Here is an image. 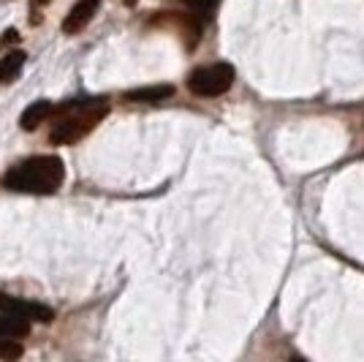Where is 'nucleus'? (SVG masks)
<instances>
[{"instance_id": "obj_1", "label": "nucleus", "mask_w": 364, "mask_h": 362, "mask_svg": "<svg viewBox=\"0 0 364 362\" xmlns=\"http://www.w3.org/2000/svg\"><path fill=\"white\" fill-rule=\"evenodd\" d=\"M109 115L107 98H79L52 112V145H74L82 136H87Z\"/></svg>"}, {"instance_id": "obj_8", "label": "nucleus", "mask_w": 364, "mask_h": 362, "mask_svg": "<svg viewBox=\"0 0 364 362\" xmlns=\"http://www.w3.org/2000/svg\"><path fill=\"white\" fill-rule=\"evenodd\" d=\"M28 332H31L28 321L0 314V341H16V338H25Z\"/></svg>"}, {"instance_id": "obj_2", "label": "nucleus", "mask_w": 364, "mask_h": 362, "mask_svg": "<svg viewBox=\"0 0 364 362\" xmlns=\"http://www.w3.org/2000/svg\"><path fill=\"white\" fill-rule=\"evenodd\" d=\"M65 180V166L58 155H36L22 164L11 166L6 172V188H11L16 194H36L46 197L55 194Z\"/></svg>"}, {"instance_id": "obj_4", "label": "nucleus", "mask_w": 364, "mask_h": 362, "mask_svg": "<svg viewBox=\"0 0 364 362\" xmlns=\"http://www.w3.org/2000/svg\"><path fill=\"white\" fill-rule=\"evenodd\" d=\"M0 311L6 316L22 319V321H52L55 314L52 308H46L44 302H33V300H22V297H11V294H3L0 291Z\"/></svg>"}, {"instance_id": "obj_6", "label": "nucleus", "mask_w": 364, "mask_h": 362, "mask_svg": "<svg viewBox=\"0 0 364 362\" xmlns=\"http://www.w3.org/2000/svg\"><path fill=\"white\" fill-rule=\"evenodd\" d=\"M52 112H55V106L49 104V101H36V104H31L25 112H22L19 125H22L25 131H36L46 118H52Z\"/></svg>"}, {"instance_id": "obj_14", "label": "nucleus", "mask_w": 364, "mask_h": 362, "mask_svg": "<svg viewBox=\"0 0 364 362\" xmlns=\"http://www.w3.org/2000/svg\"><path fill=\"white\" fill-rule=\"evenodd\" d=\"M296 362H299V360H296Z\"/></svg>"}, {"instance_id": "obj_9", "label": "nucleus", "mask_w": 364, "mask_h": 362, "mask_svg": "<svg viewBox=\"0 0 364 362\" xmlns=\"http://www.w3.org/2000/svg\"><path fill=\"white\" fill-rule=\"evenodd\" d=\"M168 95H174V88H171V85H152V88L125 93L128 101H164Z\"/></svg>"}, {"instance_id": "obj_13", "label": "nucleus", "mask_w": 364, "mask_h": 362, "mask_svg": "<svg viewBox=\"0 0 364 362\" xmlns=\"http://www.w3.org/2000/svg\"><path fill=\"white\" fill-rule=\"evenodd\" d=\"M44 3H49V0H36V3H33V9H38V6H44Z\"/></svg>"}, {"instance_id": "obj_11", "label": "nucleus", "mask_w": 364, "mask_h": 362, "mask_svg": "<svg viewBox=\"0 0 364 362\" xmlns=\"http://www.w3.org/2000/svg\"><path fill=\"white\" fill-rule=\"evenodd\" d=\"M185 6H191V9H196V11H207V9H213L218 0H182Z\"/></svg>"}, {"instance_id": "obj_12", "label": "nucleus", "mask_w": 364, "mask_h": 362, "mask_svg": "<svg viewBox=\"0 0 364 362\" xmlns=\"http://www.w3.org/2000/svg\"><path fill=\"white\" fill-rule=\"evenodd\" d=\"M16 41V31H6L0 36V44H14Z\"/></svg>"}, {"instance_id": "obj_5", "label": "nucleus", "mask_w": 364, "mask_h": 362, "mask_svg": "<svg viewBox=\"0 0 364 362\" xmlns=\"http://www.w3.org/2000/svg\"><path fill=\"white\" fill-rule=\"evenodd\" d=\"M98 6H101V0H76L74 9L68 11L65 22H63V33L74 36V33H79L82 28H87V22L95 16Z\"/></svg>"}, {"instance_id": "obj_10", "label": "nucleus", "mask_w": 364, "mask_h": 362, "mask_svg": "<svg viewBox=\"0 0 364 362\" xmlns=\"http://www.w3.org/2000/svg\"><path fill=\"white\" fill-rule=\"evenodd\" d=\"M22 357V346L16 341H0V362H16Z\"/></svg>"}, {"instance_id": "obj_3", "label": "nucleus", "mask_w": 364, "mask_h": 362, "mask_svg": "<svg viewBox=\"0 0 364 362\" xmlns=\"http://www.w3.org/2000/svg\"><path fill=\"white\" fill-rule=\"evenodd\" d=\"M234 82V68L228 63H210V66H201L193 74L188 76V88L193 95L201 98H215V95H223Z\"/></svg>"}, {"instance_id": "obj_7", "label": "nucleus", "mask_w": 364, "mask_h": 362, "mask_svg": "<svg viewBox=\"0 0 364 362\" xmlns=\"http://www.w3.org/2000/svg\"><path fill=\"white\" fill-rule=\"evenodd\" d=\"M22 66H25V52H9L3 61H0V85H9L14 82L16 76L22 74Z\"/></svg>"}]
</instances>
